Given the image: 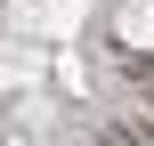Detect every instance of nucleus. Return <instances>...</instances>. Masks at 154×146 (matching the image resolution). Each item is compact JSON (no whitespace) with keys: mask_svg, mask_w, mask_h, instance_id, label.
<instances>
[{"mask_svg":"<svg viewBox=\"0 0 154 146\" xmlns=\"http://www.w3.org/2000/svg\"><path fill=\"white\" fill-rule=\"evenodd\" d=\"M106 41H114V49H130V57H154V0H114Z\"/></svg>","mask_w":154,"mask_h":146,"instance_id":"1","label":"nucleus"},{"mask_svg":"<svg viewBox=\"0 0 154 146\" xmlns=\"http://www.w3.org/2000/svg\"><path fill=\"white\" fill-rule=\"evenodd\" d=\"M57 81H65V89H73V98H81V89H89V65H81V57H73V49H57Z\"/></svg>","mask_w":154,"mask_h":146,"instance_id":"2","label":"nucleus"},{"mask_svg":"<svg viewBox=\"0 0 154 146\" xmlns=\"http://www.w3.org/2000/svg\"><path fill=\"white\" fill-rule=\"evenodd\" d=\"M0 146H32V138H0Z\"/></svg>","mask_w":154,"mask_h":146,"instance_id":"3","label":"nucleus"}]
</instances>
